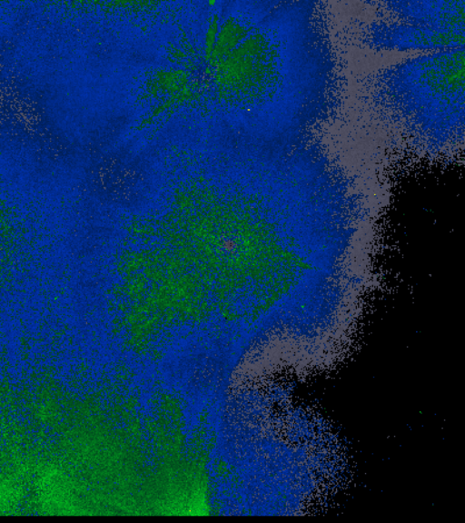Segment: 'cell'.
<instances>
[{
  "label": "cell",
  "instance_id": "obj_1",
  "mask_svg": "<svg viewBox=\"0 0 465 523\" xmlns=\"http://www.w3.org/2000/svg\"><path fill=\"white\" fill-rule=\"evenodd\" d=\"M463 49H453L422 57L402 68L399 73L400 83L405 87H396L401 96L407 95L404 103L429 128L442 127L450 121L457 123L458 100L463 96Z\"/></svg>",
  "mask_w": 465,
  "mask_h": 523
},
{
  "label": "cell",
  "instance_id": "obj_2",
  "mask_svg": "<svg viewBox=\"0 0 465 523\" xmlns=\"http://www.w3.org/2000/svg\"><path fill=\"white\" fill-rule=\"evenodd\" d=\"M209 4H210V5H214V4H215V1H214V0L209 1Z\"/></svg>",
  "mask_w": 465,
  "mask_h": 523
}]
</instances>
